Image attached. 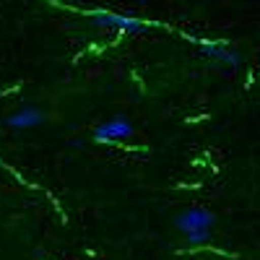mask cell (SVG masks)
Returning a JSON list of instances; mask_svg holds the SVG:
<instances>
[{
  "instance_id": "cell-3",
  "label": "cell",
  "mask_w": 260,
  "mask_h": 260,
  "mask_svg": "<svg viewBox=\"0 0 260 260\" xmlns=\"http://www.w3.org/2000/svg\"><path fill=\"white\" fill-rule=\"evenodd\" d=\"M133 136H136V125L130 122V117H125V115H115L110 120L94 125V130H91V138L96 143H102V146H115V143L127 141Z\"/></svg>"
},
{
  "instance_id": "cell-4",
  "label": "cell",
  "mask_w": 260,
  "mask_h": 260,
  "mask_svg": "<svg viewBox=\"0 0 260 260\" xmlns=\"http://www.w3.org/2000/svg\"><path fill=\"white\" fill-rule=\"evenodd\" d=\"M195 45L216 65H224L229 71H237L242 65V52L237 47H232L229 39H195Z\"/></svg>"
},
{
  "instance_id": "cell-1",
  "label": "cell",
  "mask_w": 260,
  "mask_h": 260,
  "mask_svg": "<svg viewBox=\"0 0 260 260\" xmlns=\"http://www.w3.org/2000/svg\"><path fill=\"white\" fill-rule=\"evenodd\" d=\"M213 226H216V216L208 208H203V206L182 208L175 216V229L185 237V242L192 245V247H201V245L211 242Z\"/></svg>"
},
{
  "instance_id": "cell-5",
  "label": "cell",
  "mask_w": 260,
  "mask_h": 260,
  "mask_svg": "<svg viewBox=\"0 0 260 260\" xmlns=\"http://www.w3.org/2000/svg\"><path fill=\"white\" fill-rule=\"evenodd\" d=\"M45 120H47V115L42 112L39 107L24 104L21 110H16V112H11V115L6 117V125H8L11 130H31V127L42 125Z\"/></svg>"
},
{
  "instance_id": "cell-2",
  "label": "cell",
  "mask_w": 260,
  "mask_h": 260,
  "mask_svg": "<svg viewBox=\"0 0 260 260\" xmlns=\"http://www.w3.org/2000/svg\"><path fill=\"white\" fill-rule=\"evenodd\" d=\"M83 16L94 26H102V29H117L125 34L146 31V21L138 16H130V13H120V11H110V8H91V11H83Z\"/></svg>"
}]
</instances>
